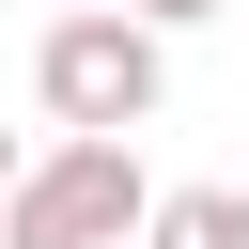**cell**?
<instances>
[{"instance_id":"6da1fadb","label":"cell","mask_w":249,"mask_h":249,"mask_svg":"<svg viewBox=\"0 0 249 249\" xmlns=\"http://www.w3.org/2000/svg\"><path fill=\"white\" fill-rule=\"evenodd\" d=\"M156 171H140V140L124 124H62L31 171H16V202H0V249H124V233H156Z\"/></svg>"},{"instance_id":"7a4b0ae2","label":"cell","mask_w":249,"mask_h":249,"mask_svg":"<svg viewBox=\"0 0 249 249\" xmlns=\"http://www.w3.org/2000/svg\"><path fill=\"white\" fill-rule=\"evenodd\" d=\"M31 93H47V124H156V93H171L156 16H140V0H78V16H47Z\"/></svg>"},{"instance_id":"3957f363","label":"cell","mask_w":249,"mask_h":249,"mask_svg":"<svg viewBox=\"0 0 249 249\" xmlns=\"http://www.w3.org/2000/svg\"><path fill=\"white\" fill-rule=\"evenodd\" d=\"M140 249H249V187H171Z\"/></svg>"},{"instance_id":"277c9868","label":"cell","mask_w":249,"mask_h":249,"mask_svg":"<svg viewBox=\"0 0 249 249\" xmlns=\"http://www.w3.org/2000/svg\"><path fill=\"white\" fill-rule=\"evenodd\" d=\"M140 16H156V31H202V16H218V0H140Z\"/></svg>"},{"instance_id":"5b68a950","label":"cell","mask_w":249,"mask_h":249,"mask_svg":"<svg viewBox=\"0 0 249 249\" xmlns=\"http://www.w3.org/2000/svg\"><path fill=\"white\" fill-rule=\"evenodd\" d=\"M47 16H78V0H47Z\"/></svg>"}]
</instances>
